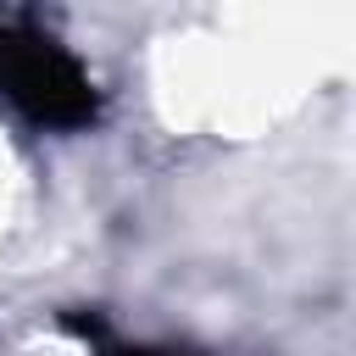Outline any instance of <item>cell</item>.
I'll return each instance as SVG.
<instances>
[{"instance_id":"1","label":"cell","mask_w":356,"mask_h":356,"mask_svg":"<svg viewBox=\"0 0 356 356\" xmlns=\"http://www.w3.org/2000/svg\"><path fill=\"white\" fill-rule=\"evenodd\" d=\"M0 100L50 134H78L100 117V89L89 67L28 17L0 22Z\"/></svg>"},{"instance_id":"2","label":"cell","mask_w":356,"mask_h":356,"mask_svg":"<svg viewBox=\"0 0 356 356\" xmlns=\"http://www.w3.org/2000/svg\"><path fill=\"white\" fill-rule=\"evenodd\" d=\"M61 323L78 328V334H89V339H100V356H200V350H172V345H111L106 328H100L95 317H78V312H67Z\"/></svg>"}]
</instances>
